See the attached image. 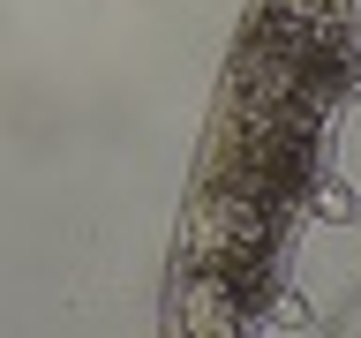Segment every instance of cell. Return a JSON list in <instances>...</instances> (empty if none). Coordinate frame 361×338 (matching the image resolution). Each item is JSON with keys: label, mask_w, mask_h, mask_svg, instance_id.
Returning <instances> with one entry per match:
<instances>
[]
</instances>
